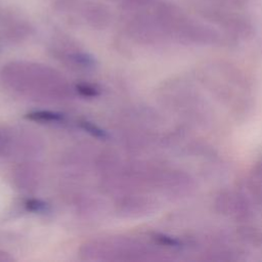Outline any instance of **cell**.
Masks as SVG:
<instances>
[{
    "label": "cell",
    "mask_w": 262,
    "mask_h": 262,
    "mask_svg": "<svg viewBox=\"0 0 262 262\" xmlns=\"http://www.w3.org/2000/svg\"><path fill=\"white\" fill-rule=\"evenodd\" d=\"M82 126H83L87 131H89L91 134H93V135L96 136V137H100V138L105 137V133H104L101 129H99L98 127H96V126L90 124L89 122H84V123H82Z\"/></svg>",
    "instance_id": "cell-3"
},
{
    "label": "cell",
    "mask_w": 262,
    "mask_h": 262,
    "mask_svg": "<svg viewBox=\"0 0 262 262\" xmlns=\"http://www.w3.org/2000/svg\"><path fill=\"white\" fill-rule=\"evenodd\" d=\"M77 8L82 18L92 26H103L110 19L107 7L100 2L85 1L78 5Z\"/></svg>",
    "instance_id": "cell-1"
},
{
    "label": "cell",
    "mask_w": 262,
    "mask_h": 262,
    "mask_svg": "<svg viewBox=\"0 0 262 262\" xmlns=\"http://www.w3.org/2000/svg\"><path fill=\"white\" fill-rule=\"evenodd\" d=\"M28 207L31 208L32 210H41L44 208V204L39 202V201H31V202H28Z\"/></svg>",
    "instance_id": "cell-4"
},
{
    "label": "cell",
    "mask_w": 262,
    "mask_h": 262,
    "mask_svg": "<svg viewBox=\"0 0 262 262\" xmlns=\"http://www.w3.org/2000/svg\"><path fill=\"white\" fill-rule=\"evenodd\" d=\"M29 117L36 120H45V121H58L62 119V116L60 114L51 113V112H36V113L30 114Z\"/></svg>",
    "instance_id": "cell-2"
}]
</instances>
